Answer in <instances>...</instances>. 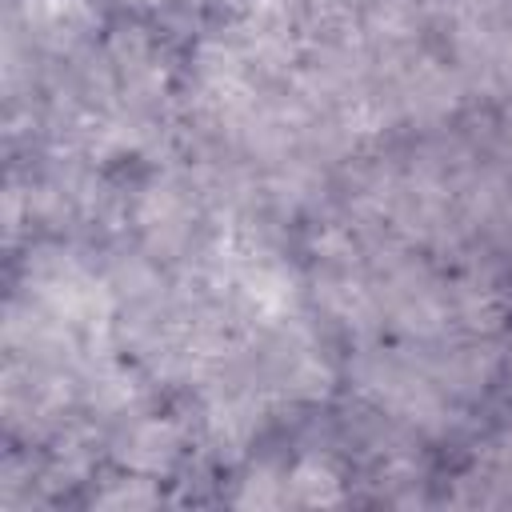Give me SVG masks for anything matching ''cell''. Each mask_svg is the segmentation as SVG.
I'll use <instances>...</instances> for the list:
<instances>
[{
    "label": "cell",
    "mask_w": 512,
    "mask_h": 512,
    "mask_svg": "<svg viewBox=\"0 0 512 512\" xmlns=\"http://www.w3.org/2000/svg\"><path fill=\"white\" fill-rule=\"evenodd\" d=\"M356 384L376 404V412L416 432H444L452 424V396L432 380L424 360L372 352L356 364Z\"/></svg>",
    "instance_id": "obj_1"
},
{
    "label": "cell",
    "mask_w": 512,
    "mask_h": 512,
    "mask_svg": "<svg viewBox=\"0 0 512 512\" xmlns=\"http://www.w3.org/2000/svg\"><path fill=\"white\" fill-rule=\"evenodd\" d=\"M288 468H276V464H256L244 480H240V492L232 496L236 504H248V508H284L288 500Z\"/></svg>",
    "instance_id": "obj_6"
},
{
    "label": "cell",
    "mask_w": 512,
    "mask_h": 512,
    "mask_svg": "<svg viewBox=\"0 0 512 512\" xmlns=\"http://www.w3.org/2000/svg\"><path fill=\"white\" fill-rule=\"evenodd\" d=\"M96 504H104V508H144V504H160V492L152 488L148 476H136L132 472V476L116 480V488L100 492Z\"/></svg>",
    "instance_id": "obj_7"
},
{
    "label": "cell",
    "mask_w": 512,
    "mask_h": 512,
    "mask_svg": "<svg viewBox=\"0 0 512 512\" xmlns=\"http://www.w3.org/2000/svg\"><path fill=\"white\" fill-rule=\"evenodd\" d=\"M136 4H152V8H164V4H176V0H136Z\"/></svg>",
    "instance_id": "obj_8"
},
{
    "label": "cell",
    "mask_w": 512,
    "mask_h": 512,
    "mask_svg": "<svg viewBox=\"0 0 512 512\" xmlns=\"http://www.w3.org/2000/svg\"><path fill=\"white\" fill-rule=\"evenodd\" d=\"M136 228L156 256H176L196 232V196L176 180H156L136 200Z\"/></svg>",
    "instance_id": "obj_2"
},
{
    "label": "cell",
    "mask_w": 512,
    "mask_h": 512,
    "mask_svg": "<svg viewBox=\"0 0 512 512\" xmlns=\"http://www.w3.org/2000/svg\"><path fill=\"white\" fill-rule=\"evenodd\" d=\"M180 452H184V428L164 416L132 420L112 444V456L136 476H164L180 460Z\"/></svg>",
    "instance_id": "obj_3"
},
{
    "label": "cell",
    "mask_w": 512,
    "mask_h": 512,
    "mask_svg": "<svg viewBox=\"0 0 512 512\" xmlns=\"http://www.w3.org/2000/svg\"><path fill=\"white\" fill-rule=\"evenodd\" d=\"M92 20H96L92 0H24L28 36L52 48H68L72 40H80Z\"/></svg>",
    "instance_id": "obj_4"
},
{
    "label": "cell",
    "mask_w": 512,
    "mask_h": 512,
    "mask_svg": "<svg viewBox=\"0 0 512 512\" xmlns=\"http://www.w3.org/2000/svg\"><path fill=\"white\" fill-rule=\"evenodd\" d=\"M288 504H340L344 488H340V472L320 460V456H300L288 472Z\"/></svg>",
    "instance_id": "obj_5"
}]
</instances>
